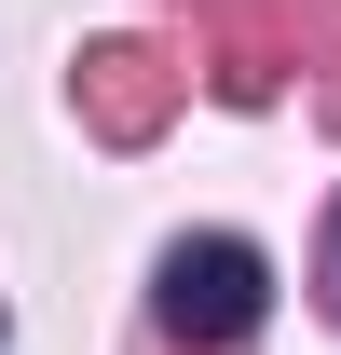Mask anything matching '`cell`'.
I'll use <instances>...</instances> for the list:
<instances>
[{"label":"cell","instance_id":"cell-1","mask_svg":"<svg viewBox=\"0 0 341 355\" xmlns=\"http://www.w3.org/2000/svg\"><path fill=\"white\" fill-rule=\"evenodd\" d=\"M150 314H164L177 342H246L259 314H273V260H259L246 232H177L164 260H150Z\"/></svg>","mask_w":341,"mask_h":355},{"label":"cell","instance_id":"cell-2","mask_svg":"<svg viewBox=\"0 0 341 355\" xmlns=\"http://www.w3.org/2000/svg\"><path fill=\"white\" fill-rule=\"evenodd\" d=\"M328 301H341V205H328Z\"/></svg>","mask_w":341,"mask_h":355}]
</instances>
